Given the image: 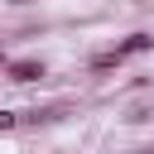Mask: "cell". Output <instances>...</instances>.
I'll list each match as a JSON object with an SVG mask.
<instances>
[{
  "mask_svg": "<svg viewBox=\"0 0 154 154\" xmlns=\"http://www.w3.org/2000/svg\"><path fill=\"white\" fill-rule=\"evenodd\" d=\"M0 77H5L10 87H34V82H43V77H48V63H43V58H34V53H29V58H10V63L0 67Z\"/></svg>",
  "mask_w": 154,
  "mask_h": 154,
  "instance_id": "1",
  "label": "cell"
},
{
  "mask_svg": "<svg viewBox=\"0 0 154 154\" xmlns=\"http://www.w3.org/2000/svg\"><path fill=\"white\" fill-rule=\"evenodd\" d=\"M116 53L130 63V58H144V53H154V34L149 29H130L125 38H116Z\"/></svg>",
  "mask_w": 154,
  "mask_h": 154,
  "instance_id": "2",
  "label": "cell"
},
{
  "mask_svg": "<svg viewBox=\"0 0 154 154\" xmlns=\"http://www.w3.org/2000/svg\"><path fill=\"white\" fill-rule=\"evenodd\" d=\"M120 63H125V58H120V53L111 48V53H96V58H91V72H116Z\"/></svg>",
  "mask_w": 154,
  "mask_h": 154,
  "instance_id": "3",
  "label": "cell"
},
{
  "mask_svg": "<svg viewBox=\"0 0 154 154\" xmlns=\"http://www.w3.org/2000/svg\"><path fill=\"white\" fill-rule=\"evenodd\" d=\"M5 63H10V53H5V43H0V67H5Z\"/></svg>",
  "mask_w": 154,
  "mask_h": 154,
  "instance_id": "5",
  "label": "cell"
},
{
  "mask_svg": "<svg viewBox=\"0 0 154 154\" xmlns=\"http://www.w3.org/2000/svg\"><path fill=\"white\" fill-rule=\"evenodd\" d=\"M5 5H34V0H5Z\"/></svg>",
  "mask_w": 154,
  "mask_h": 154,
  "instance_id": "6",
  "label": "cell"
},
{
  "mask_svg": "<svg viewBox=\"0 0 154 154\" xmlns=\"http://www.w3.org/2000/svg\"><path fill=\"white\" fill-rule=\"evenodd\" d=\"M19 120H24V116H14V111H5V106H0V135H10Z\"/></svg>",
  "mask_w": 154,
  "mask_h": 154,
  "instance_id": "4",
  "label": "cell"
}]
</instances>
